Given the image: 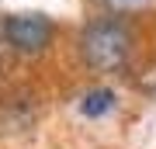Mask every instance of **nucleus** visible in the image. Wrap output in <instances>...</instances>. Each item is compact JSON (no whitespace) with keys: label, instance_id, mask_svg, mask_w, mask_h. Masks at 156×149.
Returning <instances> with one entry per match:
<instances>
[{"label":"nucleus","instance_id":"nucleus-3","mask_svg":"<svg viewBox=\"0 0 156 149\" xmlns=\"http://www.w3.org/2000/svg\"><path fill=\"white\" fill-rule=\"evenodd\" d=\"M38 118V97L31 90H11L0 97V132H28Z\"/></svg>","mask_w":156,"mask_h":149},{"label":"nucleus","instance_id":"nucleus-5","mask_svg":"<svg viewBox=\"0 0 156 149\" xmlns=\"http://www.w3.org/2000/svg\"><path fill=\"white\" fill-rule=\"evenodd\" d=\"M104 4H111L115 14H128V11H135V7H142L146 0H104Z\"/></svg>","mask_w":156,"mask_h":149},{"label":"nucleus","instance_id":"nucleus-2","mask_svg":"<svg viewBox=\"0 0 156 149\" xmlns=\"http://www.w3.org/2000/svg\"><path fill=\"white\" fill-rule=\"evenodd\" d=\"M0 31H4L7 45L14 49V55H42L56 42V21L49 14H42V11L7 14L0 21Z\"/></svg>","mask_w":156,"mask_h":149},{"label":"nucleus","instance_id":"nucleus-6","mask_svg":"<svg viewBox=\"0 0 156 149\" xmlns=\"http://www.w3.org/2000/svg\"><path fill=\"white\" fill-rule=\"evenodd\" d=\"M11 59H14V49H11V45H7L4 31H0V73H4L7 66H11Z\"/></svg>","mask_w":156,"mask_h":149},{"label":"nucleus","instance_id":"nucleus-1","mask_svg":"<svg viewBox=\"0 0 156 149\" xmlns=\"http://www.w3.org/2000/svg\"><path fill=\"white\" fill-rule=\"evenodd\" d=\"M135 42H139V35H135L132 17L111 11V14L90 17L80 28L76 52H80V62L90 73H122L132 62Z\"/></svg>","mask_w":156,"mask_h":149},{"label":"nucleus","instance_id":"nucleus-4","mask_svg":"<svg viewBox=\"0 0 156 149\" xmlns=\"http://www.w3.org/2000/svg\"><path fill=\"white\" fill-rule=\"evenodd\" d=\"M118 104V94L111 87H90L83 97H80V111H83L87 118H104L108 111H115Z\"/></svg>","mask_w":156,"mask_h":149}]
</instances>
